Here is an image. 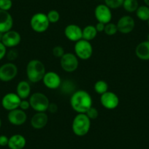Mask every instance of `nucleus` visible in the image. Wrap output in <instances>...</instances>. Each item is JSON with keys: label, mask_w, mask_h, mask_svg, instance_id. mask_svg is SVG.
Listing matches in <instances>:
<instances>
[{"label": "nucleus", "mask_w": 149, "mask_h": 149, "mask_svg": "<svg viewBox=\"0 0 149 149\" xmlns=\"http://www.w3.org/2000/svg\"><path fill=\"white\" fill-rule=\"evenodd\" d=\"M59 88H61V90L64 93V94H72L74 91H76L75 90V87H74V84H73L72 81L67 80V81H64V82H61V86H60Z\"/></svg>", "instance_id": "obj_26"}, {"label": "nucleus", "mask_w": 149, "mask_h": 149, "mask_svg": "<svg viewBox=\"0 0 149 149\" xmlns=\"http://www.w3.org/2000/svg\"><path fill=\"white\" fill-rule=\"evenodd\" d=\"M44 86L49 89H57L61 84V78L55 72H46L42 80Z\"/></svg>", "instance_id": "obj_14"}, {"label": "nucleus", "mask_w": 149, "mask_h": 149, "mask_svg": "<svg viewBox=\"0 0 149 149\" xmlns=\"http://www.w3.org/2000/svg\"><path fill=\"white\" fill-rule=\"evenodd\" d=\"M104 4L110 9H118L122 7L124 0H104Z\"/></svg>", "instance_id": "obj_28"}, {"label": "nucleus", "mask_w": 149, "mask_h": 149, "mask_svg": "<svg viewBox=\"0 0 149 149\" xmlns=\"http://www.w3.org/2000/svg\"><path fill=\"white\" fill-rule=\"evenodd\" d=\"M50 22L47 14L43 13H37L31 16L30 19V26L31 29L37 33H43L48 29Z\"/></svg>", "instance_id": "obj_5"}, {"label": "nucleus", "mask_w": 149, "mask_h": 149, "mask_svg": "<svg viewBox=\"0 0 149 149\" xmlns=\"http://www.w3.org/2000/svg\"><path fill=\"white\" fill-rule=\"evenodd\" d=\"M21 42V36L15 30H10L4 33L2 42L7 48H14Z\"/></svg>", "instance_id": "obj_12"}, {"label": "nucleus", "mask_w": 149, "mask_h": 149, "mask_svg": "<svg viewBox=\"0 0 149 149\" xmlns=\"http://www.w3.org/2000/svg\"><path fill=\"white\" fill-rule=\"evenodd\" d=\"M30 107H31V106H30L29 101L27 100V99L26 100H21V103H20V106H19L20 109L26 111V110H29Z\"/></svg>", "instance_id": "obj_34"}, {"label": "nucleus", "mask_w": 149, "mask_h": 149, "mask_svg": "<svg viewBox=\"0 0 149 149\" xmlns=\"http://www.w3.org/2000/svg\"><path fill=\"white\" fill-rule=\"evenodd\" d=\"M94 16L98 22L107 24L111 22L113 14L110 8H109L105 4H100L95 8Z\"/></svg>", "instance_id": "obj_9"}, {"label": "nucleus", "mask_w": 149, "mask_h": 149, "mask_svg": "<svg viewBox=\"0 0 149 149\" xmlns=\"http://www.w3.org/2000/svg\"><path fill=\"white\" fill-rule=\"evenodd\" d=\"M29 101L31 108L35 112H46L50 104L48 97L41 92H35L31 94Z\"/></svg>", "instance_id": "obj_4"}, {"label": "nucleus", "mask_w": 149, "mask_h": 149, "mask_svg": "<svg viewBox=\"0 0 149 149\" xmlns=\"http://www.w3.org/2000/svg\"><path fill=\"white\" fill-rule=\"evenodd\" d=\"M52 54L56 58H61L64 56V54H65V52H64V49L63 47L60 46V45H56V46L53 48Z\"/></svg>", "instance_id": "obj_31"}, {"label": "nucleus", "mask_w": 149, "mask_h": 149, "mask_svg": "<svg viewBox=\"0 0 149 149\" xmlns=\"http://www.w3.org/2000/svg\"><path fill=\"white\" fill-rule=\"evenodd\" d=\"M9 142V137H7L6 135H0V146L5 147L8 145Z\"/></svg>", "instance_id": "obj_36"}, {"label": "nucleus", "mask_w": 149, "mask_h": 149, "mask_svg": "<svg viewBox=\"0 0 149 149\" xmlns=\"http://www.w3.org/2000/svg\"><path fill=\"white\" fill-rule=\"evenodd\" d=\"M94 89L97 94L102 95L108 91V84L106 81L100 80L95 83L94 86Z\"/></svg>", "instance_id": "obj_25"}, {"label": "nucleus", "mask_w": 149, "mask_h": 149, "mask_svg": "<svg viewBox=\"0 0 149 149\" xmlns=\"http://www.w3.org/2000/svg\"><path fill=\"white\" fill-rule=\"evenodd\" d=\"M91 121L86 113H78L73 118L72 130L78 137L86 135L91 128Z\"/></svg>", "instance_id": "obj_3"}, {"label": "nucleus", "mask_w": 149, "mask_h": 149, "mask_svg": "<svg viewBox=\"0 0 149 149\" xmlns=\"http://www.w3.org/2000/svg\"><path fill=\"white\" fill-rule=\"evenodd\" d=\"M13 26V18L9 11L0 10V31L5 33L12 29Z\"/></svg>", "instance_id": "obj_18"}, {"label": "nucleus", "mask_w": 149, "mask_h": 149, "mask_svg": "<svg viewBox=\"0 0 149 149\" xmlns=\"http://www.w3.org/2000/svg\"><path fill=\"white\" fill-rule=\"evenodd\" d=\"M8 120L14 126H21L27 121V114L26 111L20 108L9 111L8 114Z\"/></svg>", "instance_id": "obj_15"}, {"label": "nucleus", "mask_w": 149, "mask_h": 149, "mask_svg": "<svg viewBox=\"0 0 149 149\" xmlns=\"http://www.w3.org/2000/svg\"><path fill=\"white\" fill-rule=\"evenodd\" d=\"M135 55L139 59L143 61L149 60V41L140 42L135 48Z\"/></svg>", "instance_id": "obj_20"}, {"label": "nucleus", "mask_w": 149, "mask_h": 149, "mask_svg": "<svg viewBox=\"0 0 149 149\" xmlns=\"http://www.w3.org/2000/svg\"><path fill=\"white\" fill-rule=\"evenodd\" d=\"M136 16L142 21H148L149 20V7L145 5L139 6L135 12Z\"/></svg>", "instance_id": "obj_23"}, {"label": "nucleus", "mask_w": 149, "mask_h": 149, "mask_svg": "<svg viewBox=\"0 0 149 149\" xmlns=\"http://www.w3.org/2000/svg\"><path fill=\"white\" fill-rule=\"evenodd\" d=\"M118 32L124 34L131 33L135 27L134 19L130 15H124L121 17L116 24Z\"/></svg>", "instance_id": "obj_13"}, {"label": "nucleus", "mask_w": 149, "mask_h": 149, "mask_svg": "<svg viewBox=\"0 0 149 149\" xmlns=\"http://www.w3.org/2000/svg\"><path fill=\"white\" fill-rule=\"evenodd\" d=\"M46 70L43 63L38 59H32L28 62L26 68V73L29 81L33 84L42 81Z\"/></svg>", "instance_id": "obj_2"}, {"label": "nucleus", "mask_w": 149, "mask_h": 149, "mask_svg": "<svg viewBox=\"0 0 149 149\" xmlns=\"http://www.w3.org/2000/svg\"><path fill=\"white\" fill-rule=\"evenodd\" d=\"M86 114L87 116L90 118V120H91H91L97 119L99 116L98 110H97V109L96 108V107H93V106H91V107H90L88 110H87V112L86 113Z\"/></svg>", "instance_id": "obj_30"}, {"label": "nucleus", "mask_w": 149, "mask_h": 149, "mask_svg": "<svg viewBox=\"0 0 149 149\" xmlns=\"http://www.w3.org/2000/svg\"><path fill=\"white\" fill-rule=\"evenodd\" d=\"M16 94L21 100H26L31 94V86L28 81H21L16 87Z\"/></svg>", "instance_id": "obj_21"}, {"label": "nucleus", "mask_w": 149, "mask_h": 149, "mask_svg": "<svg viewBox=\"0 0 149 149\" xmlns=\"http://www.w3.org/2000/svg\"><path fill=\"white\" fill-rule=\"evenodd\" d=\"M124 10L127 13H135L139 7V3L137 0H124L122 5Z\"/></svg>", "instance_id": "obj_24"}, {"label": "nucleus", "mask_w": 149, "mask_h": 149, "mask_svg": "<svg viewBox=\"0 0 149 149\" xmlns=\"http://www.w3.org/2000/svg\"><path fill=\"white\" fill-rule=\"evenodd\" d=\"M100 103L102 106L107 110H113L119 104V98L113 91H107L100 95Z\"/></svg>", "instance_id": "obj_10"}, {"label": "nucleus", "mask_w": 149, "mask_h": 149, "mask_svg": "<svg viewBox=\"0 0 149 149\" xmlns=\"http://www.w3.org/2000/svg\"><path fill=\"white\" fill-rule=\"evenodd\" d=\"M60 66L66 72H73L79 66V58L72 53H65L60 58Z\"/></svg>", "instance_id": "obj_7"}, {"label": "nucleus", "mask_w": 149, "mask_h": 149, "mask_svg": "<svg viewBox=\"0 0 149 149\" xmlns=\"http://www.w3.org/2000/svg\"><path fill=\"white\" fill-rule=\"evenodd\" d=\"M26 138L20 134H15L9 137L8 146L10 149H23L26 146Z\"/></svg>", "instance_id": "obj_19"}, {"label": "nucleus", "mask_w": 149, "mask_h": 149, "mask_svg": "<svg viewBox=\"0 0 149 149\" xmlns=\"http://www.w3.org/2000/svg\"><path fill=\"white\" fill-rule=\"evenodd\" d=\"M47 17H48L50 24H56L59 21L60 14L56 10H51L47 13Z\"/></svg>", "instance_id": "obj_29"}, {"label": "nucleus", "mask_w": 149, "mask_h": 149, "mask_svg": "<svg viewBox=\"0 0 149 149\" xmlns=\"http://www.w3.org/2000/svg\"><path fill=\"white\" fill-rule=\"evenodd\" d=\"M104 26H105V24L100 22L97 23L95 26L96 29H97V31H98V32H102V31H104Z\"/></svg>", "instance_id": "obj_38"}, {"label": "nucleus", "mask_w": 149, "mask_h": 149, "mask_svg": "<svg viewBox=\"0 0 149 149\" xmlns=\"http://www.w3.org/2000/svg\"><path fill=\"white\" fill-rule=\"evenodd\" d=\"M21 99L16 93H8L2 99V106L5 110L11 111L19 108Z\"/></svg>", "instance_id": "obj_11"}, {"label": "nucleus", "mask_w": 149, "mask_h": 149, "mask_svg": "<svg viewBox=\"0 0 149 149\" xmlns=\"http://www.w3.org/2000/svg\"><path fill=\"white\" fill-rule=\"evenodd\" d=\"M92 98L88 91L77 90L70 97V105L77 113H86L92 106Z\"/></svg>", "instance_id": "obj_1"}, {"label": "nucleus", "mask_w": 149, "mask_h": 149, "mask_svg": "<svg viewBox=\"0 0 149 149\" xmlns=\"http://www.w3.org/2000/svg\"><path fill=\"white\" fill-rule=\"evenodd\" d=\"M48 116L45 112H36V113L31 117L30 124L35 130H41L48 124Z\"/></svg>", "instance_id": "obj_17"}, {"label": "nucleus", "mask_w": 149, "mask_h": 149, "mask_svg": "<svg viewBox=\"0 0 149 149\" xmlns=\"http://www.w3.org/2000/svg\"><path fill=\"white\" fill-rule=\"evenodd\" d=\"M48 111H49V113H56L58 111V106H57V104L54 102H50L48 108Z\"/></svg>", "instance_id": "obj_37"}, {"label": "nucleus", "mask_w": 149, "mask_h": 149, "mask_svg": "<svg viewBox=\"0 0 149 149\" xmlns=\"http://www.w3.org/2000/svg\"><path fill=\"white\" fill-rule=\"evenodd\" d=\"M18 67L12 62L5 63L0 67V81L10 82L18 74Z\"/></svg>", "instance_id": "obj_8"}, {"label": "nucleus", "mask_w": 149, "mask_h": 149, "mask_svg": "<svg viewBox=\"0 0 149 149\" xmlns=\"http://www.w3.org/2000/svg\"><path fill=\"white\" fill-rule=\"evenodd\" d=\"M6 56L7 58H8L9 61H15V60H16L17 58L18 57V51L14 49V48H10V50L9 51H7Z\"/></svg>", "instance_id": "obj_33"}, {"label": "nucleus", "mask_w": 149, "mask_h": 149, "mask_svg": "<svg viewBox=\"0 0 149 149\" xmlns=\"http://www.w3.org/2000/svg\"><path fill=\"white\" fill-rule=\"evenodd\" d=\"M104 32L107 36H113L118 32V28H117L116 24L114 23H108V24H105L104 26Z\"/></svg>", "instance_id": "obj_27"}, {"label": "nucleus", "mask_w": 149, "mask_h": 149, "mask_svg": "<svg viewBox=\"0 0 149 149\" xmlns=\"http://www.w3.org/2000/svg\"><path fill=\"white\" fill-rule=\"evenodd\" d=\"M82 39L87 41H89V42L93 40L97 37V33H98V31L96 29L95 26L93 25L86 26L84 27V29H82Z\"/></svg>", "instance_id": "obj_22"}, {"label": "nucleus", "mask_w": 149, "mask_h": 149, "mask_svg": "<svg viewBox=\"0 0 149 149\" xmlns=\"http://www.w3.org/2000/svg\"><path fill=\"white\" fill-rule=\"evenodd\" d=\"M13 7V0H0V10L9 11Z\"/></svg>", "instance_id": "obj_32"}, {"label": "nucleus", "mask_w": 149, "mask_h": 149, "mask_svg": "<svg viewBox=\"0 0 149 149\" xmlns=\"http://www.w3.org/2000/svg\"><path fill=\"white\" fill-rule=\"evenodd\" d=\"M64 35L71 42H76L82 39V29L76 24H69L64 29Z\"/></svg>", "instance_id": "obj_16"}, {"label": "nucleus", "mask_w": 149, "mask_h": 149, "mask_svg": "<svg viewBox=\"0 0 149 149\" xmlns=\"http://www.w3.org/2000/svg\"><path fill=\"white\" fill-rule=\"evenodd\" d=\"M3 34H4V33H2L0 31V42H2V37H3Z\"/></svg>", "instance_id": "obj_40"}, {"label": "nucleus", "mask_w": 149, "mask_h": 149, "mask_svg": "<svg viewBox=\"0 0 149 149\" xmlns=\"http://www.w3.org/2000/svg\"><path fill=\"white\" fill-rule=\"evenodd\" d=\"M74 51V54L79 59L88 60L92 56L93 47L89 41L81 39L75 42Z\"/></svg>", "instance_id": "obj_6"}, {"label": "nucleus", "mask_w": 149, "mask_h": 149, "mask_svg": "<svg viewBox=\"0 0 149 149\" xmlns=\"http://www.w3.org/2000/svg\"><path fill=\"white\" fill-rule=\"evenodd\" d=\"M7 54V48L2 42H0V61L3 59Z\"/></svg>", "instance_id": "obj_35"}, {"label": "nucleus", "mask_w": 149, "mask_h": 149, "mask_svg": "<svg viewBox=\"0 0 149 149\" xmlns=\"http://www.w3.org/2000/svg\"><path fill=\"white\" fill-rule=\"evenodd\" d=\"M148 27H149V20L148 21Z\"/></svg>", "instance_id": "obj_43"}, {"label": "nucleus", "mask_w": 149, "mask_h": 149, "mask_svg": "<svg viewBox=\"0 0 149 149\" xmlns=\"http://www.w3.org/2000/svg\"><path fill=\"white\" fill-rule=\"evenodd\" d=\"M143 2H144L145 5H146V6L149 7V0H143Z\"/></svg>", "instance_id": "obj_39"}, {"label": "nucleus", "mask_w": 149, "mask_h": 149, "mask_svg": "<svg viewBox=\"0 0 149 149\" xmlns=\"http://www.w3.org/2000/svg\"><path fill=\"white\" fill-rule=\"evenodd\" d=\"M147 40L149 41V34H148V36H147Z\"/></svg>", "instance_id": "obj_42"}, {"label": "nucleus", "mask_w": 149, "mask_h": 149, "mask_svg": "<svg viewBox=\"0 0 149 149\" xmlns=\"http://www.w3.org/2000/svg\"><path fill=\"white\" fill-rule=\"evenodd\" d=\"M1 127H2V120L0 118V128H1Z\"/></svg>", "instance_id": "obj_41"}]
</instances>
